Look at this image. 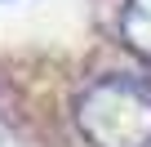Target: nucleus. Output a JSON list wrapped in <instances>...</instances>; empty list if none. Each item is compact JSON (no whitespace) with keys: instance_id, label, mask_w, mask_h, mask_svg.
Returning a JSON list of instances; mask_svg holds the SVG:
<instances>
[{"instance_id":"nucleus-1","label":"nucleus","mask_w":151,"mask_h":147,"mask_svg":"<svg viewBox=\"0 0 151 147\" xmlns=\"http://www.w3.org/2000/svg\"><path fill=\"white\" fill-rule=\"evenodd\" d=\"M76 125L93 147H151V89L133 76H102L76 98Z\"/></svg>"},{"instance_id":"nucleus-2","label":"nucleus","mask_w":151,"mask_h":147,"mask_svg":"<svg viewBox=\"0 0 151 147\" xmlns=\"http://www.w3.org/2000/svg\"><path fill=\"white\" fill-rule=\"evenodd\" d=\"M120 31H124L129 49L151 62V0H124V9H120Z\"/></svg>"}]
</instances>
